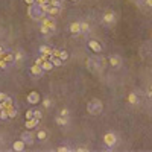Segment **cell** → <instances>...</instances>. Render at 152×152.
<instances>
[{
    "instance_id": "6da1fadb",
    "label": "cell",
    "mask_w": 152,
    "mask_h": 152,
    "mask_svg": "<svg viewBox=\"0 0 152 152\" xmlns=\"http://www.w3.org/2000/svg\"><path fill=\"white\" fill-rule=\"evenodd\" d=\"M102 110H104V104H102L99 99L90 100L88 105H87V111H88L91 116H97V114H100Z\"/></svg>"
},
{
    "instance_id": "7a4b0ae2",
    "label": "cell",
    "mask_w": 152,
    "mask_h": 152,
    "mask_svg": "<svg viewBox=\"0 0 152 152\" xmlns=\"http://www.w3.org/2000/svg\"><path fill=\"white\" fill-rule=\"evenodd\" d=\"M29 15H31V18H34V20H41L46 15V12L43 11L41 5H38L35 2V3L29 5Z\"/></svg>"
},
{
    "instance_id": "3957f363",
    "label": "cell",
    "mask_w": 152,
    "mask_h": 152,
    "mask_svg": "<svg viewBox=\"0 0 152 152\" xmlns=\"http://www.w3.org/2000/svg\"><path fill=\"white\" fill-rule=\"evenodd\" d=\"M87 67H88L90 72L99 73L100 70H102V61H100V58H97V56L88 58V59H87Z\"/></svg>"
},
{
    "instance_id": "277c9868",
    "label": "cell",
    "mask_w": 152,
    "mask_h": 152,
    "mask_svg": "<svg viewBox=\"0 0 152 152\" xmlns=\"http://www.w3.org/2000/svg\"><path fill=\"white\" fill-rule=\"evenodd\" d=\"M116 14L111 12V11H108V12L104 14V17H102V23H104L105 26H113L114 23H116Z\"/></svg>"
},
{
    "instance_id": "5b68a950",
    "label": "cell",
    "mask_w": 152,
    "mask_h": 152,
    "mask_svg": "<svg viewBox=\"0 0 152 152\" xmlns=\"http://www.w3.org/2000/svg\"><path fill=\"white\" fill-rule=\"evenodd\" d=\"M104 143L108 146V148H113V146L117 143L116 134H114V132H107V134L104 135Z\"/></svg>"
},
{
    "instance_id": "8992f818",
    "label": "cell",
    "mask_w": 152,
    "mask_h": 152,
    "mask_svg": "<svg viewBox=\"0 0 152 152\" xmlns=\"http://www.w3.org/2000/svg\"><path fill=\"white\" fill-rule=\"evenodd\" d=\"M108 61H110V66L114 67V69H120L122 67V58L119 55H111Z\"/></svg>"
},
{
    "instance_id": "52a82bcc",
    "label": "cell",
    "mask_w": 152,
    "mask_h": 152,
    "mask_svg": "<svg viewBox=\"0 0 152 152\" xmlns=\"http://www.w3.org/2000/svg\"><path fill=\"white\" fill-rule=\"evenodd\" d=\"M26 99H28V102H29L31 105H35V104H38V102H40V94H38L37 91H31Z\"/></svg>"
},
{
    "instance_id": "ba28073f",
    "label": "cell",
    "mask_w": 152,
    "mask_h": 152,
    "mask_svg": "<svg viewBox=\"0 0 152 152\" xmlns=\"http://www.w3.org/2000/svg\"><path fill=\"white\" fill-rule=\"evenodd\" d=\"M88 47H90L94 53H100V52H102V46H100V43H99V41H96V40L88 41Z\"/></svg>"
},
{
    "instance_id": "9c48e42d",
    "label": "cell",
    "mask_w": 152,
    "mask_h": 152,
    "mask_svg": "<svg viewBox=\"0 0 152 152\" xmlns=\"http://www.w3.org/2000/svg\"><path fill=\"white\" fill-rule=\"evenodd\" d=\"M21 140L26 143V145H34V135H32L29 131H24L23 134H21Z\"/></svg>"
},
{
    "instance_id": "30bf717a",
    "label": "cell",
    "mask_w": 152,
    "mask_h": 152,
    "mask_svg": "<svg viewBox=\"0 0 152 152\" xmlns=\"http://www.w3.org/2000/svg\"><path fill=\"white\" fill-rule=\"evenodd\" d=\"M70 32L72 34H75V35H78V34H81V21H73L72 24H70Z\"/></svg>"
},
{
    "instance_id": "8fae6325",
    "label": "cell",
    "mask_w": 152,
    "mask_h": 152,
    "mask_svg": "<svg viewBox=\"0 0 152 152\" xmlns=\"http://www.w3.org/2000/svg\"><path fill=\"white\" fill-rule=\"evenodd\" d=\"M24 146H26V143L23 142V140H15L14 145H12V149L15 152H21V151L24 149Z\"/></svg>"
},
{
    "instance_id": "7c38bea8",
    "label": "cell",
    "mask_w": 152,
    "mask_h": 152,
    "mask_svg": "<svg viewBox=\"0 0 152 152\" xmlns=\"http://www.w3.org/2000/svg\"><path fill=\"white\" fill-rule=\"evenodd\" d=\"M44 70L41 69V66H38V64H34V66L31 67V75L32 76H41Z\"/></svg>"
},
{
    "instance_id": "4fadbf2b",
    "label": "cell",
    "mask_w": 152,
    "mask_h": 152,
    "mask_svg": "<svg viewBox=\"0 0 152 152\" xmlns=\"http://www.w3.org/2000/svg\"><path fill=\"white\" fill-rule=\"evenodd\" d=\"M38 123H40V120L35 119V117H32V119H29V120H26V128H28V129H34Z\"/></svg>"
},
{
    "instance_id": "5bb4252c",
    "label": "cell",
    "mask_w": 152,
    "mask_h": 152,
    "mask_svg": "<svg viewBox=\"0 0 152 152\" xmlns=\"http://www.w3.org/2000/svg\"><path fill=\"white\" fill-rule=\"evenodd\" d=\"M56 125H59V126H67L69 125V117H64V116H58L55 119Z\"/></svg>"
},
{
    "instance_id": "9a60e30c",
    "label": "cell",
    "mask_w": 152,
    "mask_h": 152,
    "mask_svg": "<svg viewBox=\"0 0 152 152\" xmlns=\"http://www.w3.org/2000/svg\"><path fill=\"white\" fill-rule=\"evenodd\" d=\"M59 12H61V8H55V6H50V8H49V11H47V15H49V17H56V15L59 14Z\"/></svg>"
},
{
    "instance_id": "2e32d148",
    "label": "cell",
    "mask_w": 152,
    "mask_h": 152,
    "mask_svg": "<svg viewBox=\"0 0 152 152\" xmlns=\"http://www.w3.org/2000/svg\"><path fill=\"white\" fill-rule=\"evenodd\" d=\"M128 102H129L131 105H137V104H138L137 94H135V93H129V94H128Z\"/></svg>"
},
{
    "instance_id": "e0dca14e",
    "label": "cell",
    "mask_w": 152,
    "mask_h": 152,
    "mask_svg": "<svg viewBox=\"0 0 152 152\" xmlns=\"http://www.w3.org/2000/svg\"><path fill=\"white\" fill-rule=\"evenodd\" d=\"M47 138V131H46V129H38V131H37V140H41V142H43V140H46Z\"/></svg>"
},
{
    "instance_id": "ac0fdd59",
    "label": "cell",
    "mask_w": 152,
    "mask_h": 152,
    "mask_svg": "<svg viewBox=\"0 0 152 152\" xmlns=\"http://www.w3.org/2000/svg\"><path fill=\"white\" fill-rule=\"evenodd\" d=\"M41 69L44 70V72H49V70H52V69H53V64H52L50 59H46V61L41 64Z\"/></svg>"
},
{
    "instance_id": "d6986e66",
    "label": "cell",
    "mask_w": 152,
    "mask_h": 152,
    "mask_svg": "<svg viewBox=\"0 0 152 152\" xmlns=\"http://www.w3.org/2000/svg\"><path fill=\"white\" fill-rule=\"evenodd\" d=\"M49 59H50V61H52V64H53V67H59V66H61V58H58V56H52L50 55V58H49Z\"/></svg>"
},
{
    "instance_id": "ffe728a7",
    "label": "cell",
    "mask_w": 152,
    "mask_h": 152,
    "mask_svg": "<svg viewBox=\"0 0 152 152\" xmlns=\"http://www.w3.org/2000/svg\"><path fill=\"white\" fill-rule=\"evenodd\" d=\"M0 59H5L6 62H14L15 61L14 55H11V53H8V55H0Z\"/></svg>"
},
{
    "instance_id": "44dd1931",
    "label": "cell",
    "mask_w": 152,
    "mask_h": 152,
    "mask_svg": "<svg viewBox=\"0 0 152 152\" xmlns=\"http://www.w3.org/2000/svg\"><path fill=\"white\" fill-rule=\"evenodd\" d=\"M81 32H84V34L90 32V24L87 21H81Z\"/></svg>"
},
{
    "instance_id": "7402d4cb",
    "label": "cell",
    "mask_w": 152,
    "mask_h": 152,
    "mask_svg": "<svg viewBox=\"0 0 152 152\" xmlns=\"http://www.w3.org/2000/svg\"><path fill=\"white\" fill-rule=\"evenodd\" d=\"M50 6H55V8H61L62 9V0H49Z\"/></svg>"
},
{
    "instance_id": "603a6c76",
    "label": "cell",
    "mask_w": 152,
    "mask_h": 152,
    "mask_svg": "<svg viewBox=\"0 0 152 152\" xmlns=\"http://www.w3.org/2000/svg\"><path fill=\"white\" fill-rule=\"evenodd\" d=\"M40 53H44V55H52V49L49 46H41L40 47Z\"/></svg>"
},
{
    "instance_id": "cb8c5ba5",
    "label": "cell",
    "mask_w": 152,
    "mask_h": 152,
    "mask_svg": "<svg viewBox=\"0 0 152 152\" xmlns=\"http://www.w3.org/2000/svg\"><path fill=\"white\" fill-rule=\"evenodd\" d=\"M59 58H61V61L69 59V52L67 50H59Z\"/></svg>"
},
{
    "instance_id": "d4e9b609",
    "label": "cell",
    "mask_w": 152,
    "mask_h": 152,
    "mask_svg": "<svg viewBox=\"0 0 152 152\" xmlns=\"http://www.w3.org/2000/svg\"><path fill=\"white\" fill-rule=\"evenodd\" d=\"M8 110H0V119L2 120H5V119H8Z\"/></svg>"
},
{
    "instance_id": "484cf974",
    "label": "cell",
    "mask_w": 152,
    "mask_h": 152,
    "mask_svg": "<svg viewBox=\"0 0 152 152\" xmlns=\"http://www.w3.org/2000/svg\"><path fill=\"white\" fill-rule=\"evenodd\" d=\"M34 117L38 119V120H41V117H43V113L40 110H34Z\"/></svg>"
},
{
    "instance_id": "4316f807",
    "label": "cell",
    "mask_w": 152,
    "mask_h": 152,
    "mask_svg": "<svg viewBox=\"0 0 152 152\" xmlns=\"http://www.w3.org/2000/svg\"><path fill=\"white\" fill-rule=\"evenodd\" d=\"M69 114H70V111H69V108H62L61 111H59V116H64V117H69Z\"/></svg>"
},
{
    "instance_id": "83f0119b",
    "label": "cell",
    "mask_w": 152,
    "mask_h": 152,
    "mask_svg": "<svg viewBox=\"0 0 152 152\" xmlns=\"http://www.w3.org/2000/svg\"><path fill=\"white\" fill-rule=\"evenodd\" d=\"M14 58H15V61H21V59H23V53H21V50H18L17 53H15Z\"/></svg>"
},
{
    "instance_id": "f1b7e54d",
    "label": "cell",
    "mask_w": 152,
    "mask_h": 152,
    "mask_svg": "<svg viewBox=\"0 0 152 152\" xmlns=\"http://www.w3.org/2000/svg\"><path fill=\"white\" fill-rule=\"evenodd\" d=\"M34 117V110H29V111H26V120H29V119Z\"/></svg>"
},
{
    "instance_id": "f546056e",
    "label": "cell",
    "mask_w": 152,
    "mask_h": 152,
    "mask_svg": "<svg viewBox=\"0 0 152 152\" xmlns=\"http://www.w3.org/2000/svg\"><path fill=\"white\" fill-rule=\"evenodd\" d=\"M43 105H44V108H50L52 107V102L49 100V99H44V100H43Z\"/></svg>"
},
{
    "instance_id": "4dcf8cb0",
    "label": "cell",
    "mask_w": 152,
    "mask_h": 152,
    "mask_svg": "<svg viewBox=\"0 0 152 152\" xmlns=\"http://www.w3.org/2000/svg\"><path fill=\"white\" fill-rule=\"evenodd\" d=\"M70 149L67 148V146H59V148H58V152H69Z\"/></svg>"
},
{
    "instance_id": "1f68e13d",
    "label": "cell",
    "mask_w": 152,
    "mask_h": 152,
    "mask_svg": "<svg viewBox=\"0 0 152 152\" xmlns=\"http://www.w3.org/2000/svg\"><path fill=\"white\" fill-rule=\"evenodd\" d=\"M8 99V96L5 94V93H0V102H3V100H6Z\"/></svg>"
},
{
    "instance_id": "d6a6232c",
    "label": "cell",
    "mask_w": 152,
    "mask_h": 152,
    "mask_svg": "<svg viewBox=\"0 0 152 152\" xmlns=\"http://www.w3.org/2000/svg\"><path fill=\"white\" fill-rule=\"evenodd\" d=\"M35 2H37L38 5H43V3H47L49 0H35Z\"/></svg>"
},
{
    "instance_id": "836d02e7",
    "label": "cell",
    "mask_w": 152,
    "mask_h": 152,
    "mask_svg": "<svg viewBox=\"0 0 152 152\" xmlns=\"http://www.w3.org/2000/svg\"><path fill=\"white\" fill-rule=\"evenodd\" d=\"M146 6H148V8H152V0H146Z\"/></svg>"
},
{
    "instance_id": "e575fe53",
    "label": "cell",
    "mask_w": 152,
    "mask_h": 152,
    "mask_svg": "<svg viewBox=\"0 0 152 152\" xmlns=\"http://www.w3.org/2000/svg\"><path fill=\"white\" fill-rule=\"evenodd\" d=\"M0 67H2V69H6V67H8V64L2 61V62H0Z\"/></svg>"
},
{
    "instance_id": "d590c367",
    "label": "cell",
    "mask_w": 152,
    "mask_h": 152,
    "mask_svg": "<svg viewBox=\"0 0 152 152\" xmlns=\"http://www.w3.org/2000/svg\"><path fill=\"white\" fill-rule=\"evenodd\" d=\"M24 3L26 5H32V3H35V0H24Z\"/></svg>"
},
{
    "instance_id": "8d00e7d4",
    "label": "cell",
    "mask_w": 152,
    "mask_h": 152,
    "mask_svg": "<svg viewBox=\"0 0 152 152\" xmlns=\"http://www.w3.org/2000/svg\"><path fill=\"white\" fill-rule=\"evenodd\" d=\"M148 96H149L151 99H152V90H149V91H148Z\"/></svg>"
},
{
    "instance_id": "74e56055",
    "label": "cell",
    "mask_w": 152,
    "mask_h": 152,
    "mask_svg": "<svg viewBox=\"0 0 152 152\" xmlns=\"http://www.w3.org/2000/svg\"><path fill=\"white\" fill-rule=\"evenodd\" d=\"M0 53H3V49L2 47H0Z\"/></svg>"
},
{
    "instance_id": "f35d334b",
    "label": "cell",
    "mask_w": 152,
    "mask_h": 152,
    "mask_svg": "<svg viewBox=\"0 0 152 152\" xmlns=\"http://www.w3.org/2000/svg\"><path fill=\"white\" fill-rule=\"evenodd\" d=\"M72 2H78V0H72Z\"/></svg>"
}]
</instances>
